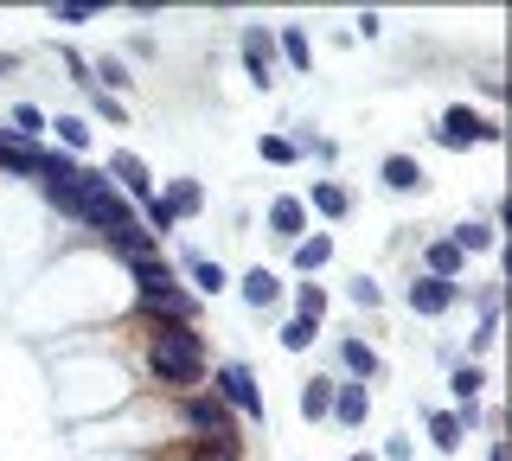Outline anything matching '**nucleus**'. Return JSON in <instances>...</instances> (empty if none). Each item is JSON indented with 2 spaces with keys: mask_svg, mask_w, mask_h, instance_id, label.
Instances as JSON below:
<instances>
[{
  "mask_svg": "<svg viewBox=\"0 0 512 461\" xmlns=\"http://www.w3.org/2000/svg\"><path fill=\"white\" fill-rule=\"evenodd\" d=\"M506 129L493 116H480V109H468V103H448L442 109V122H436V148H448V154H461V148H480V141H500Z\"/></svg>",
  "mask_w": 512,
  "mask_h": 461,
  "instance_id": "7ed1b4c3",
  "label": "nucleus"
},
{
  "mask_svg": "<svg viewBox=\"0 0 512 461\" xmlns=\"http://www.w3.org/2000/svg\"><path fill=\"white\" fill-rule=\"evenodd\" d=\"M474 353H493V346H500V314H480V327H474Z\"/></svg>",
  "mask_w": 512,
  "mask_h": 461,
  "instance_id": "473e14b6",
  "label": "nucleus"
},
{
  "mask_svg": "<svg viewBox=\"0 0 512 461\" xmlns=\"http://www.w3.org/2000/svg\"><path fill=\"white\" fill-rule=\"evenodd\" d=\"M480 385H487V372L461 359L455 372H448V397H455V410H461V404H474V397H480Z\"/></svg>",
  "mask_w": 512,
  "mask_h": 461,
  "instance_id": "a878e982",
  "label": "nucleus"
},
{
  "mask_svg": "<svg viewBox=\"0 0 512 461\" xmlns=\"http://www.w3.org/2000/svg\"><path fill=\"white\" fill-rule=\"evenodd\" d=\"M365 417H372V391L352 385V378H340V385H333V423H340V429H365Z\"/></svg>",
  "mask_w": 512,
  "mask_h": 461,
  "instance_id": "9b49d317",
  "label": "nucleus"
},
{
  "mask_svg": "<svg viewBox=\"0 0 512 461\" xmlns=\"http://www.w3.org/2000/svg\"><path fill=\"white\" fill-rule=\"evenodd\" d=\"M429 442H436L442 455H461L468 429H461V417H455V410H429Z\"/></svg>",
  "mask_w": 512,
  "mask_h": 461,
  "instance_id": "aec40b11",
  "label": "nucleus"
},
{
  "mask_svg": "<svg viewBox=\"0 0 512 461\" xmlns=\"http://www.w3.org/2000/svg\"><path fill=\"white\" fill-rule=\"evenodd\" d=\"M237 295H244V308L263 314V308H276V301H282V276L256 263V269H244V276H237Z\"/></svg>",
  "mask_w": 512,
  "mask_h": 461,
  "instance_id": "f8f14e48",
  "label": "nucleus"
},
{
  "mask_svg": "<svg viewBox=\"0 0 512 461\" xmlns=\"http://www.w3.org/2000/svg\"><path fill=\"white\" fill-rule=\"evenodd\" d=\"M295 314L301 321H327V289H320V282H295Z\"/></svg>",
  "mask_w": 512,
  "mask_h": 461,
  "instance_id": "bb28decb",
  "label": "nucleus"
},
{
  "mask_svg": "<svg viewBox=\"0 0 512 461\" xmlns=\"http://www.w3.org/2000/svg\"><path fill=\"white\" fill-rule=\"evenodd\" d=\"M237 52H244V71H250V84H276L282 77V58H276V26H244L237 33Z\"/></svg>",
  "mask_w": 512,
  "mask_h": 461,
  "instance_id": "39448f33",
  "label": "nucleus"
},
{
  "mask_svg": "<svg viewBox=\"0 0 512 461\" xmlns=\"http://www.w3.org/2000/svg\"><path fill=\"white\" fill-rule=\"evenodd\" d=\"M45 129H58V154H90V116H45Z\"/></svg>",
  "mask_w": 512,
  "mask_h": 461,
  "instance_id": "f3484780",
  "label": "nucleus"
},
{
  "mask_svg": "<svg viewBox=\"0 0 512 461\" xmlns=\"http://www.w3.org/2000/svg\"><path fill=\"white\" fill-rule=\"evenodd\" d=\"M276 58L288 71H308L314 65V45H308V33L301 26H276Z\"/></svg>",
  "mask_w": 512,
  "mask_h": 461,
  "instance_id": "a211bd4d",
  "label": "nucleus"
},
{
  "mask_svg": "<svg viewBox=\"0 0 512 461\" xmlns=\"http://www.w3.org/2000/svg\"><path fill=\"white\" fill-rule=\"evenodd\" d=\"M96 13H103V0H58L52 26H84V20H96Z\"/></svg>",
  "mask_w": 512,
  "mask_h": 461,
  "instance_id": "cd10ccee",
  "label": "nucleus"
},
{
  "mask_svg": "<svg viewBox=\"0 0 512 461\" xmlns=\"http://www.w3.org/2000/svg\"><path fill=\"white\" fill-rule=\"evenodd\" d=\"M256 154H263L269 167H295V161H301V148H295L288 135H263V141H256Z\"/></svg>",
  "mask_w": 512,
  "mask_h": 461,
  "instance_id": "c85d7f7f",
  "label": "nucleus"
},
{
  "mask_svg": "<svg viewBox=\"0 0 512 461\" xmlns=\"http://www.w3.org/2000/svg\"><path fill=\"white\" fill-rule=\"evenodd\" d=\"M448 244H455L461 257H474V250H500V231H493V225H468V218H461V225L448 231Z\"/></svg>",
  "mask_w": 512,
  "mask_h": 461,
  "instance_id": "b1692460",
  "label": "nucleus"
},
{
  "mask_svg": "<svg viewBox=\"0 0 512 461\" xmlns=\"http://www.w3.org/2000/svg\"><path fill=\"white\" fill-rule=\"evenodd\" d=\"M90 109H96V116H109V129H122V122H128V109L109 97V90H90Z\"/></svg>",
  "mask_w": 512,
  "mask_h": 461,
  "instance_id": "72a5a7b5",
  "label": "nucleus"
},
{
  "mask_svg": "<svg viewBox=\"0 0 512 461\" xmlns=\"http://www.w3.org/2000/svg\"><path fill=\"white\" fill-rule=\"evenodd\" d=\"M333 385H340V378H327V372L301 378V391H295V410H301L308 423H327V417H333Z\"/></svg>",
  "mask_w": 512,
  "mask_h": 461,
  "instance_id": "ddd939ff",
  "label": "nucleus"
},
{
  "mask_svg": "<svg viewBox=\"0 0 512 461\" xmlns=\"http://www.w3.org/2000/svg\"><path fill=\"white\" fill-rule=\"evenodd\" d=\"M378 180H384V193H423L429 173H423L416 154H384V161H378Z\"/></svg>",
  "mask_w": 512,
  "mask_h": 461,
  "instance_id": "6e6552de",
  "label": "nucleus"
},
{
  "mask_svg": "<svg viewBox=\"0 0 512 461\" xmlns=\"http://www.w3.org/2000/svg\"><path fill=\"white\" fill-rule=\"evenodd\" d=\"M90 84L116 97V90H128V84H135V77H128V65H122L116 52H96V58H90Z\"/></svg>",
  "mask_w": 512,
  "mask_h": 461,
  "instance_id": "412c9836",
  "label": "nucleus"
},
{
  "mask_svg": "<svg viewBox=\"0 0 512 461\" xmlns=\"http://www.w3.org/2000/svg\"><path fill=\"white\" fill-rule=\"evenodd\" d=\"M340 365H346L352 385H365V378H378V372H384L378 346H372V340H359V333H340Z\"/></svg>",
  "mask_w": 512,
  "mask_h": 461,
  "instance_id": "9d476101",
  "label": "nucleus"
},
{
  "mask_svg": "<svg viewBox=\"0 0 512 461\" xmlns=\"http://www.w3.org/2000/svg\"><path fill=\"white\" fill-rule=\"evenodd\" d=\"M186 276H192V295H199V301H212V295L231 289V276H224L218 257H186Z\"/></svg>",
  "mask_w": 512,
  "mask_h": 461,
  "instance_id": "dca6fc26",
  "label": "nucleus"
},
{
  "mask_svg": "<svg viewBox=\"0 0 512 461\" xmlns=\"http://www.w3.org/2000/svg\"><path fill=\"white\" fill-rule=\"evenodd\" d=\"M487 461H506V442H500V436H493V442H487Z\"/></svg>",
  "mask_w": 512,
  "mask_h": 461,
  "instance_id": "c9c22d12",
  "label": "nucleus"
},
{
  "mask_svg": "<svg viewBox=\"0 0 512 461\" xmlns=\"http://www.w3.org/2000/svg\"><path fill=\"white\" fill-rule=\"evenodd\" d=\"M128 276H135V295L148 301V295L167 289V282H180V269H173L167 257H148V263H135V269H128Z\"/></svg>",
  "mask_w": 512,
  "mask_h": 461,
  "instance_id": "6ab92c4d",
  "label": "nucleus"
},
{
  "mask_svg": "<svg viewBox=\"0 0 512 461\" xmlns=\"http://www.w3.org/2000/svg\"><path fill=\"white\" fill-rule=\"evenodd\" d=\"M461 269H468V257H461L448 237H429L423 244V276H442V282H461Z\"/></svg>",
  "mask_w": 512,
  "mask_h": 461,
  "instance_id": "4468645a",
  "label": "nucleus"
},
{
  "mask_svg": "<svg viewBox=\"0 0 512 461\" xmlns=\"http://www.w3.org/2000/svg\"><path fill=\"white\" fill-rule=\"evenodd\" d=\"M218 397L231 417H244V423H269V404H263V385H256V372L244 359H218L212 365V385H205Z\"/></svg>",
  "mask_w": 512,
  "mask_h": 461,
  "instance_id": "f03ea898",
  "label": "nucleus"
},
{
  "mask_svg": "<svg viewBox=\"0 0 512 461\" xmlns=\"http://www.w3.org/2000/svg\"><path fill=\"white\" fill-rule=\"evenodd\" d=\"M7 122H13V129H7L13 141L39 148V135H45V109H39V103H13V109H7Z\"/></svg>",
  "mask_w": 512,
  "mask_h": 461,
  "instance_id": "4be33fe9",
  "label": "nucleus"
},
{
  "mask_svg": "<svg viewBox=\"0 0 512 461\" xmlns=\"http://www.w3.org/2000/svg\"><path fill=\"white\" fill-rule=\"evenodd\" d=\"M301 205H308V212H320V218H333V225H340V218L352 212V193H346L340 180H314V186H308V199H301Z\"/></svg>",
  "mask_w": 512,
  "mask_h": 461,
  "instance_id": "2eb2a0df",
  "label": "nucleus"
},
{
  "mask_svg": "<svg viewBox=\"0 0 512 461\" xmlns=\"http://www.w3.org/2000/svg\"><path fill=\"white\" fill-rule=\"evenodd\" d=\"M180 423L192 429V442H244V436H237V417L218 404L212 391H192V397H180Z\"/></svg>",
  "mask_w": 512,
  "mask_h": 461,
  "instance_id": "20e7f679",
  "label": "nucleus"
},
{
  "mask_svg": "<svg viewBox=\"0 0 512 461\" xmlns=\"http://www.w3.org/2000/svg\"><path fill=\"white\" fill-rule=\"evenodd\" d=\"M109 186L128 199V205H148L154 199V173H148V161L141 154H128V148H109V173H103Z\"/></svg>",
  "mask_w": 512,
  "mask_h": 461,
  "instance_id": "423d86ee",
  "label": "nucleus"
},
{
  "mask_svg": "<svg viewBox=\"0 0 512 461\" xmlns=\"http://www.w3.org/2000/svg\"><path fill=\"white\" fill-rule=\"evenodd\" d=\"M205 333L199 327H186V321H154L148 333V378L160 391H173V397H192V391H205Z\"/></svg>",
  "mask_w": 512,
  "mask_h": 461,
  "instance_id": "f257e3e1",
  "label": "nucleus"
},
{
  "mask_svg": "<svg viewBox=\"0 0 512 461\" xmlns=\"http://www.w3.org/2000/svg\"><path fill=\"white\" fill-rule=\"evenodd\" d=\"M192 461H244V442H192Z\"/></svg>",
  "mask_w": 512,
  "mask_h": 461,
  "instance_id": "7c9ffc66",
  "label": "nucleus"
},
{
  "mask_svg": "<svg viewBox=\"0 0 512 461\" xmlns=\"http://www.w3.org/2000/svg\"><path fill=\"white\" fill-rule=\"evenodd\" d=\"M269 237H282V244H301V237H308V205L295 193L269 199Z\"/></svg>",
  "mask_w": 512,
  "mask_h": 461,
  "instance_id": "1a4fd4ad",
  "label": "nucleus"
},
{
  "mask_svg": "<svg viewBox=\"0 0 512 461\" xmlns=\"http://www.w3.org/2000/svg\"><path fill=\"white\" fill-rule=\"evenodd\" d=\"M461 289H468V282H442V276H423V269H416L404 301H410V314H423V321H442V314L461 301Z\"/></svg>",
  "mask_w": 512,
  "mask_h": 461,
  "instance_id": "0eeeda50",
  "label": "nucleus"
},
{
  "mask_svg": "<svg viewBox=\"0 0 512 461\" xmlns=\"http://www.w3.org/2000/svg\"><path fill=\"white\" fill-rule=\"evenodd\" d=\"M314 340H320L314 321H301V314H295V321H282V353H308Z\"/></svg>",
  "mask_w": 512,
  "mask_h": 461,
  "instance_id": "c756f323",
  "label": "nucleus"
},
{
  "mask_svg": "<svg viewBox=\"0 0 512 461\" xmlns=\"http://www.w3.org/2000/svg\"><path fill=\"white\" fill-rule=\"evenodd\" d=\"M327 263H333V237L327 231H314V237H301V244H295V269H301V276H320Z\"/></svg>",
  "mask_w": 512,
  "mask_h": 461,
  "instance_id": "5701e85b",
  "label": "nucleus"
},
{
  "mask_svg": "<svg viewBox=\"0 0 512 461\" xmlns=\"http://www.w3.org/2000/svg\"><path fill=\"white\" fill-rule=\"evenodd\" d=\"M167 212H173V218H199V212H205V186H199V180H173V186H167Z\"/></svg>",
  "mask_w": 512,
  "mask_h": 461,
  "instance_id": "393cba45",
  "label": "nucleus"
},
{
  "mask_svg": "<svg viewBox=\"0 0 512 461\" xmlns=\"http://www.w3.org/2000/svg\"><path fill=\"white\" fill-rule=\"evenodd\" d=\"M346 301H352V308H378V301H384V289H378L372 276H352V282H346Z\"/></svg>",
  "mask_w": 512,
  "mask_h": 461,
  "instance_id": "2f4dec72",
  "label": "nucleus"
},
{
  "mask_svg": "<svg viewBox=\"0 0 512 461\" xmlns=\"http://www.w3.org/2000/svg\"><path fill=\"white\" fill-rule=\"evenodd\" d=\"M346 461H378V455H372V449H359V455H346Z\"/></svg>",
  "mask_w": 512,
  "mask_h": 461,
  "instance_id": "e433bc0d",
  "label": "nucleus"
},
{
  "mask_svg": "<svg viewBox=\"0 0 512 461\" xmlns=\"http://www.w3.org/2000/svg\"><path fill=\"white\" fill-rule=\"evenodd\" d=\"M13 71H20V58H13V52H0V77H13Z\"/></svg>",
  "mask_w": 512,
  "mask_h": 461,
  "instance_id": "f704fd0d",
  "label": "nucleus"
}]
</instances>
